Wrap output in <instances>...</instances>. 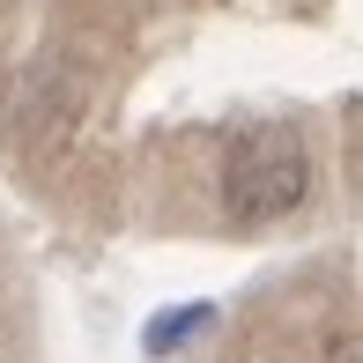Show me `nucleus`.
I'll return each instance as SVG.
<instances>
[{
  "mask_svg": "<svg viewBox=\"0 0 363 363\" xmlns=\"http://www.w3.org/2000/svg\"><path fill=\"white\" fill-rule=\"evenodd\" d=\"M311 193V156H304V134L296 126H245L223 156V208L230 223L259 230V223H282L296 201Z\"/></svg>",
  "mask_w": 363,
  "mask_h": 363,
  "instance_id": "nucleus-1",
  "label": "nucleus"
},
{
  "mask_svg": "<svg viewBox=\"0 0 363 363\" xmlns=\"http://www.w3.org/2000/svg\"><path fill=\"white\" fill-rule=\"evenodd\" d=\"M216 326V304H186V311H163V319H148V356H171L178 341H193V334H208Z\"/></svg>",
  "mask_w": 363,
  "mask_h": 363,
  "instance_id": "nucleus-2",
  "label": "nucleus"
}]
</instances>
